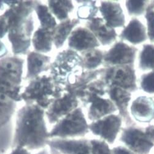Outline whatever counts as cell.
<instances>
[{
	"label": "cell",
	"mask_w": 154,
	"mask_h": 154,
	"mask_svg": "<svg viewBox=\"0 0 154 154\" xmlns=\"http://www.w3.org/2000/svg\"><path fill=\"white\" fill-rule=\"evenodd\" d=\"M44 109L36 104H26L17 114L12 148L23 147L28 150L44 147L50 134L44 120Z\"/></svg>",
	"instance_id": "6da1fadb"
},
{
	"label": "cell",
	"mask_w": 154,
	"mask_h": 154,
	"mask_svg": "<svg viewBox=\"0 0 154 154\" xmlns=\"http://www.w3.org/2000/svg\"><path fill=\"white\" fill-rule=\"evenodd\" d=\"M38 1H17L4 13L8 18V39L13 54L17 56L28 54L34 29L32 12Z\"/></svg>",
	"instance_id": "7a4b0ae2"
},
{
	"label": "cell",
	"mask_w": 154,
	"mask_h": 154,
	"mask_svg": "<svg viewBox=\"0 0 154 154\" xmlns=\"http://www.w3.org/2000/svg\"><path fill=\"white\" fill-rule=\"evenodd\" d=\"M65 91V87L56 84L50 75H44L31 80L20 97L26 104H36L43 109H47Z\"/></svg>",
	"instance_id": "3957f363"
},
{
	"label": "cell",
	"mask_w": 154,
	"mask_h": 154,
	"mask_svg": "<svg viewBox=\"0 0 154 154\" xmlns=\"http://www.w3.org/2000/svg\"><path fill=\"white\" fill-rule=\"evenodd\" d=\"M24 60L18 56L0 59V94L15 102L22 101L21 82Z\"/></svg>",
	"instance_id": "277c9868"
},
{
	"label": "cell",
	"mask_w": 154,
	"mask_h": 154,
	"mask_svg": "<svg viewBox=\"0 0 154 154\" xmlns=\"http://www.w3.org/2000/svg\"><path fill=\"white\" fill-rule=\"evenodd\" d=\"M82 58L70 49L60 52L50 66V76L54 81L65 87L74 76L83 72Z\"/></svg>",
	"instance_id": "5b68a950"
},
{
	"label": "cell",
	"mask_w": 154,
	"mask_h": 154,
	"mask_svg": "<svg viewBox=\"0 0 154 154\" xmlns=\"http://www.w3.org/2000/svg\"><path fill=\"white\" fill-rule=\"evenodd\" d=\"M88 125L82 109L78 107L56 123L49 133L50 138H66L84 136Z\"/></svg>",
	"instance_id": "8992f818"
},
{
	"label": "cell",
	"mask_w": 154,
	"mask_h": 154,
	"mask_svg": "<svg viewBox=\"0 0 154 154\" xmlns=\"http://www.w3.org/2000/svg\"><path fill=\"white\" fill-rule=\"evenodd\" d=\"M107 88L118 87L128 91L137 89L133 65L109 66L105 68L103 79Z\"/></svg>",
	"instance_id": "52a82bcc"
},
{
	"label": "cell",
	"mask_w": 154,
	"mask_h": 154,
	"mask_svg": "<svg viewBox=\"0 0 154 154\" xmlns=\"http://www.w3.org/2000/svg\"><path fill=\"white\" fill-rule=\"evenodd\" d=\"M137 49L124 42L119 41L104 54L103 63L107 67L133 65Z\"/></svg>",
	"instance_id": "ba28073f"
},
{
	"label": "cell",
	"mask_w": 154,
	"mask_h": 154,
	"mask_svg": "<svg viewBox=\"0 0 154 154\" xmlns=\"http://www.w3.org/2000/svg\"><path fill=\"white\" fill-rule=\"evenodd\" d=\"M122 124V118L118 115L110 114L88 125V129L94 134L100 136L109 143H113Z\"/></svg>",
	"instance_id": "9c48e42d"
},
{
	"label": "cell",
	"mask_w": 154,
	"mask_h": 154,
	"mask_svg": "<svg viewBox=\"0 0 154 154\" xmlns=\"http://www.w3.org/2000/svg\"><path fill=\"white\" fill-rule=\"evenodd\" d=\"M79 106V100L73 94L65 91L47 109L45 116L50 124H56Z\"/></svg>",
	"instance_id": "30bf717a"
},
{
	"label": "cell",
	"mask_w": 154,
	"mask_h": 154,
	"mask_svg": "<svg viewBox=\"0 0 154 154\" xmlns=\"http://www.w3.org/2000/svg\"><path fill=\"white\" fill-rule=\"evenodd\" d=\"M52 154H90V147L86 140L66 138L49 139L48 144Z\"/></svg>",
	"instance_id": "8fae6325"
},
{
	"label": "cell",
	"mask_w": 154,
	"mask_h": 154,
	"mask_svg": "<svg viewBox=\"0 0 154 154\" xmlns=\"http://www.w3.org/2000/svg\"><path fill=\"white\" fill-rule=\"evenodd\" d=\"M121 141L132 150L140 154L147 153L154 145L149 140L143 129L134 127L124 129Z\"/></svg>",
	"instance_id": "7c38bea8"
},
{
	"label": "cell",
	"mask_w": 154,
	"mask_h": 154,
	"mask_svg": "<svg viewBox=\"0 0 154 154\" xmlns=\"http://www.w3.org/2000/svg\"><path fill=\"white\" fill-rule=\"evenodd\" d=\"M68 44L70 49L84 52L96 49L100 44L87 28L78 27L71 32L68 38Z\"/></svg>",
	"instance_id": "4fadbf2b"
},
{
	"label": "cell",
	"mask_w": 154,
	"mask_h": 154,
	"mask_svg": "<svg viewBox=\"0 0 154 154\" xmlns=\"http://www.w3.org/2000/svg\"><path fill=\"white\" fill-rule=\"evenodd\" d=\"M99 11L107 26L114 29L125 26V15L119 3L111 1H101Z\"/></svg>",
	"instance_id": "5bb4252c"
},
{
	"label": "cell",
	"mask_w": 154,
	"mask_h": 154,
	"mask_svg": "<svg viewBox=\"0 0 154 154\" xmlns=\"http://www.w3.org/2000/svg\"><path fill=\"white\" fill-rule=\"evenodd\" d=\"M87 106L88 118L94 122L112 114L117 110L114 103L109 98L104 97L98 96L92 98L85 105Z\"/></svg>",
	"instance_id": "9a60e30c"
},
{
	"label": "cell",
	"mask_w": 154,
	"mask_h": 154,
	"mask_svg": "<svg viewBox=\"0 0 154 154\" xmlns=\"http://www.w3.org/2000/svg\"><path fill=\"white\" fill-rule=\"evenodd\" d=\"M130 111L136 121L150 122L154 119V100L147 96L138 97L132 102Z\"/></svg>",
	"instance_id": "2e32d148"
},
{
	"label": "cell",
	"mask_w": 154,
	"mask_h": 154,
	"mask_svg": "<svg viewBox=\"0 0 154 154\" xmlns=\"http://www.w3.org/2000/svg\"><path fill=\"white\" fill-rule=\"evenodd\" d=\"M51 58L37 52H29L27 54V72L25 80H32L42 72L49 70Z\"/></svg>",
	"instance_id": "e0dca14e"
},
{
	"label": "cell",
	"mask_w": 154,
	"mask_h": 154,
	"mask_svg": "<svg viewBox=\"0 0 154 154\" xmlns=\"http://www.w3.org/2000/svg\"><path fill=\"white\" fill-rule=\"evenodd\" d=\"M86 26L103 45H110L116 40L117 35L115 29L107 26L103 18L92 19L87 22Z\"/></svg>",
	"instance_id": "ac0fdd59"
},
{
	"label": "cell",
	"mask_w": 154,
	"mask_h": 154,
	"mask_svg": "<svg viewBox=\"0 0 154 154\" xmlns=\"http://www.w3.org/2000/svg\"><path fill=\"white\" fill-rule=\"evenodd\" d=\"M107 94L109 99L116 105L120 117H124L125 120L131 124L132 121L128 110L129 102L131 98L130 92L120 87L113 86L107 88Z\"/></svg>",
	"instance_id": "d6986e66"
},
{
	"label": "cell",
	"mask_w": 154,
	"mask_h": 154,
	"mask_svg": "<svg viewBox=\"0 0 154 154\" xmlns=\"http://www.w3.org/2000/svg\"><path fill=\"white\" fill-rule=\"evenodd\" d=\"M120 38L132 44H140L148 38L147 29L140 20L133 18L122 31Z\"/></svg>",
	"instance_id": "ffe728a7"
},
{
	"label": "cell",
	"mask_w": 154,
	"mask_h": 154,
	"mask_svg": "<svg viewBox=\"0 0 154 154\" xmlns=\"http://www.w3.org/2000/svg\"><path fill=\"white\" fill-rule=\"evenodd\" d=\"M78 19H68L61 22L52 29L53 44L57 49L62 47L66 40L68 39L73 28L79 23Z\"/></svg>",
	"instance_id": "44dd1931"
},
{
	"label": "cell",
	"mask_w": 154,
	"mask_h": 154,
	"mask_svg": "<svg viewBox=\"0 0 154 154\" xmlns=\"http://www.w3.org/2000/svg\"><path fill=\"white\" fill-rule=\"evenodd\" d=\"M32 42L35 52L48 53L52 48V30L39 26L32 38Z\"/></svg>",
	"instance_id": "7402d4cb"
},
{
	"label": "cell",
	"mask_w": 154,
	"mask_h": 154,
	"mask_svg": "<svg viewBox=\"0 0 154 154\" xmlns=\"http://www.w3.org/2000/svg\"><path fill=\"white\" fill-rule=\"evenodd\" d=\"M104 53L98 49H94L82 53V67L88 71L95 70L103 63Z\"/></svg>",
	"instance_id": "603a6c76"
},
{
	"label": "cell",
	"mask_w": 154,
	"mask_h": 154,
	"mask_svg": "<svg viewBox=\"0 0 154 154\" xmlns=\"http://www.w3.org/2000/svg\"><path fill=\"white\" fill-rule=\"evenodd\" d=\"M48 3L49 11L60 22L68 19L69 14L74 8L72 1H48Z\"/></svg>",
	"instance_id": "cb8c5ba5"
},
{
	"label": "cell",
	"mask_w": 154,
	"mask_h": 154,
	"mask_svg": "<svg viewBox=\"0 0 154 154\" xmlns=\"http://www.w3.org/2000/svg\"><path fill=\"white\" fill-rule=\"evenodd\" d=\"M16 108V103L0 94V128L7 125Z\"/></svg>",
	"instance_id": "d4e9b609"
},
{
	"label": "cell",
	"mask_w": 154,
	"mask_h": 154,
	"mask_svg": "<svg viewBox=\"0 0 154 154\" xmlns=\"http://www.w3.org/2000/svg\"><path fill=\"white\" fill-rule=\"evenodd\" d=\"M38 16V20L40 22L41 27L52 30L57 25L55 17L49 11L48 6L41 4L39 2L35 8Z\"/></svg>",
	"instance_id": "484cf974"
},
{
	"label": "cell",
	"mask_w": 154,
	"mask_h": 154,
	"mask_svg": "<svg viewBox=\"0 0 154 154\" xmlns=\"http://www.w3.org/2000/svg\"><path fill=\"white\" fill-rule=\"evenodd\" d=\"M139 68L142 71L154 69V45L146 44L139 56Z\"/></svg>",
	"instance_id": "4316f807"
},
{
	"label": "cell",
	"mask_w": 154,
	"mask_h": 154,
	"mask_svg": "<svg viewBox=\"0 0 154 154\" xmlns=\"http://www.w3.org/2000/svg\"><path fill=\"white\" fill-rule=\"evenodd\" d=\"M81 5L78 7L77 16L79 20H90L95 17L99 7L96 5V1H79Z\"/></svg>",
	"instance_id": "83f0119b"
},
{
	"label": "cell",
	"mask_w": 154,
	"mask_h": 154,
	"mask_svg": "<svg viewBox=\"0 0 154 154\" xmlns=\"http://www.w3.org/2000/svg\"><path fill=\"white\" fill-rule=\"evenodd\" d=\"M8 124L0 128V154H5L12 146L13 136Z\"/></svg>",
	"instance_id": "f1b7e54d"
},
{
	"label": "cell",
	"mask_w": 154,
	"mask_h": 154,
	"mask_svg": "<svg viewBox=\"0 0 154 154\" xmlns=\"http://www.w3.org/2000/svg\"><path fill=\"white\" fill-rule=\"evenodd\" d=\"M149 1H127L126 8L130 15L133 16H139L146 12L147 4Z\"/></svg>",
	"instance_id": "f546056e"
},
{
	"label": "cell",
	"mask_w": 154,
	"mask_h": 154,
	"mask_svg": "<svg viewBox=\"0 0 154 154\" xmlns=\"http://www.w3.org/2000/svg\"><path fill=\"white\" fill-rule=\"evenodd\" d=\"M151 3L146 8L145 17L147 25V36L151 42H154V1Z\"/></svg>",
	"instance_id": "4dcf8cb0"
},
{
	"label": "cell",
	"mask_w": 154,
	"mask_h": 154,
	"mask_svg": "<svg viewBox=\"0 0 154 154\" xmlns=\"http://www.w3.org/2000/svg\"><path fill=\"white\" fill-rule=\"evenodd\" d=\"M140 85L146 93L154 94V69L141 76Z\"/></svg>",
	"instance_id": "1f68e13d"
},
{
	"label": "cell",
	"mask_w": 154,
	"mask_h": 154,
	"mask_svg": "<svg viewBox=\"0 0 154 154\" xmlns=\"http://www.w3.org/2000/svg\"><path fill=\"white\" fill-rule=\"evenodd\" d=\"M90 145L92 154H111L109 146L104 141L91 140Z\"/></svg>",
	"instance_id": "d6a6232c"
},
{
	"label": "cell",
	"mask_w": 154,
	"mask_h": 154,
	"mask_svg": "<svg viewBox=\"0 0 154 154\" xmlns=\"http://www.w3.org/2000/svg\"><path fill=\"white\" fill-rule=\"evenodd\" d=\"M9 31L8 20L6 15L3 14L0 15V39H2Z\"/></svg>",
	"instance_id": "836d02e7"
},
{
	"label": "cell",
	"mask_w": 154,
	"mask_h": 154,
	"mask_svg": "<svg viewBox=\"0 0 154 154\" xmlns=\"http://www.w3.org/2000/svg\"><path fill=\"white\" fill-rule=\"evenodd\" d=\"M146 136L150 141L152 143H154V126L150 125L147 127L144 130Z\"/></svg>",
	"instance_id": "e575fe53"
},
{
	"label": "cell",
	"mask_w": 154,
	"mask_h": 154,
	"mask_svg": "<svg viewBox=\"0 0 154 154\" xmlns=\"http://www.w3.org/2000/svg\"><path fill=\"white\" fill-rule=\"evenodd\" d=\"M9 154H31V153L26 148L18 146L12 148V150Z\"/></svg>",
	"instance_id": "d590c367"
},
{
	"label": "cell",
	"mask_w": 154,
	"mask_h": 154,
	"mask_svg": "<svg viewBox=\"0 0 154 154\" xmlns=\"http://www.w3.org/2000/svg\"><path fill=\"white\" fill-rule=\"evenodd\" d=\"M114 154H134L131 151L124 147H117L113 149Z\"/></svg>",
	"instance_id": "8d00e7d4"
},
{
	"label": "cell",
	"mask_w": 154,
	"mask_h": 154,
	"mask_svg": "<svg viewBox=\"0 0 154 154\" xmlns=\"http://www.w3.org/2000/svg\"><path fill=\"white\" fill-rule=\"evenodd\" d=\"M8 51L5 44L0 40V59L4 58L8 54Z\"/></svg>",
	"instance_id": "74e56055"
},
{
	"label": "cell",
	"mask_w": 154,
	"mask_h": 154,
	"mask_svg": "<svg viewBox=\"0 0 154 154\" xmlns=\"http://www.w3.org/2000/svg\"><path fill=\"white\" fill-rule=\"evenodd\" d=\"M36 154H48V153L46 152V151H45V150H41V151L38 152Z\"/></svg>",
	"instance_id": "f35d334b"
}]
</instances>
